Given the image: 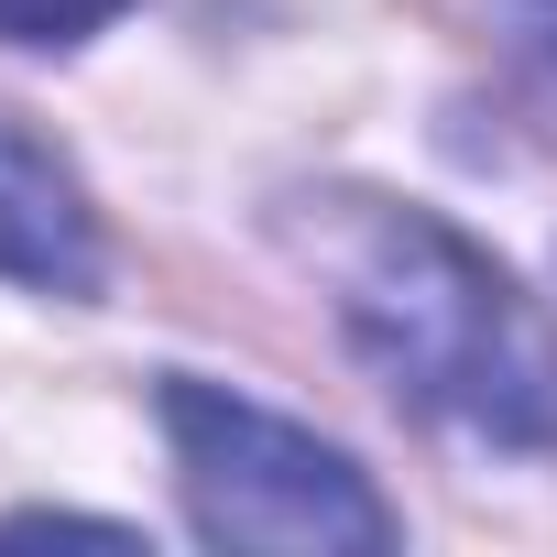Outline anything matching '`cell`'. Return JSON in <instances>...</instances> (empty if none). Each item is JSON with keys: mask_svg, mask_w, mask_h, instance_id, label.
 <instances>
[{"mask_svg": "<svg viewBox=\"0 0 557 557\" xmlns=\"http://www.w3.org/2000/svg\"><path fill=\"white\" fill-rule=\"evenodd\" d=\"M285 240L318 262L350 350L416 416H448L492 448H557V339L492 251H470L448 219L361 197V186L296 197Z\"/></svg>", "mask_w": 557, "mask_h": 557, "instance_id": "6da1fadb", "label": "cell"}, {"mask_svg": "<svg viewBox=\"0 0 557 557\" xmlns=\"http://www.w3.org/2000/svg\"><path fill=\"white\" fill-rule=\"evenodd\" d=\"M164 437H175L186 513L208 546H273V557H383L394 546L383 492L329 437L262 416L197 372H164Z\"/></svg>", "mask_w": 557, "mask_h": 557, "instance_id": "7a4b0ae2", "label": "cell"}, {"mask_svg": "<svg viewBox=\"0 0 557 557\" xmlns=\"http://www.w3.org/2000/svg\"><path fill=\"white\" fill-rule=\"evenodd\" d=\"M0 273L45 296H88L99 285V208L66 175L55 143H34L23 121H0Z\"/></svg>", "mask_w": 557, "mask_h": 557, "instance_id": "3957f363", "label": "cell"}, {"mask_svg": "<svg viewBox=\"0 0 557 557\" xmlns=\"http://www.w3.org/2000/svg\"><path fill=\"white\" fill-rule=\"evenodd\" d=\"M132 0H0V45H88L99 23H121Z\"/></svg>", "mask_w": 557, "mask_h": 557, "instance_id": "277c9868", "label": "cell"}, {"mask_svg": "<svg viewBox=\"0 0 557 557\" xmlns=\"http://www.w3.org/2000/svg\"><path fill=\"white\" fill-rule=\"evenodd\" d=\"M513 12H524V23H535V34L557 45V0H513Z\"/></svg>", "mask_w": 557, "mask_h": 557, "instance_id": "5b68a950", "label": "cell"}]
</instances>
